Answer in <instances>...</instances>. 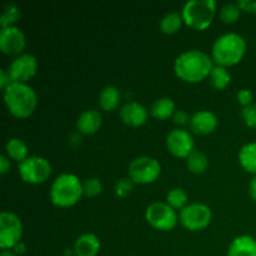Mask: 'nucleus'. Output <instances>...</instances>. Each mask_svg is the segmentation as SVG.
I'll return each mask as SVG.
<instances>
[{"mask_svg":"<svg viewBox=\"0 0 256 256\" xmlns=\"http://www.w3.org/2000/svg\"><path fill=\"white\" fill-rule=\"evenodd\" d=\"M5 152L9 159L16 160V162H22L28 158V145L22 142L19 138H12L5 145Z\"/></svg>","mask_w":256,"mask_h":256,"instance_id":"obj_22","label":"nucleus"},{"mask_svg":"<svg viewBox=\"0 0 256 256\" xmlns=\"http://www.w3.org/2000/svg\"><path fill=\"white\" fill-rule=\"evenodd\" d=\"M242 116L248 126L255 128L256 129V104H252L249 106L242 108Z\"/></svg>","mask_w":256,"mask_h":256,"instance_id":"obj_31","label":"nucleus"},{"mask_svg":"<svg viewBox=\"0 0 256 256\" xmlns=\"http://www.w3.org/2000/svg\"><path fill=\"white\" fill-rule=\"evenodd\" d=\"M186 166L194 174H202L209 166V159L206 155L200 150H194L186 158Z\"/></svg>","mask_w":256,"mask_h":256,"instance_id":"obj_25","label":"nucleus"},{"mask_svg":"<svg viewBox=\"0 0 256 256\" xmlns=\"http://www.w3.org/2000/svg\"><path fill=\"white\" fill-rule=\"evenodd\" d=\"M179 218L182 226L190 232H198L205 229L212 222V212L208 205L194 202L180 210Z\"/></svg>","mask_w":256,"mask_h":256,"instance_id":"obj_9","label":"nucleus"},{"mask_svg":"<svg viewBox=\"0 0 256 256\" xmlns=\"http://www.w3.org/2000/svg\"><path fill=\"white\" fill-rule=\"evenodd\" d=\"M215 12V0H189L182 6V15L188 26L196 30H204L212 22Z\"/></svg>","mask_w":256,"mask_h":256,"instance_id":"obj_5","label":"nucleus"},{"mask_svg":"<svg viewBox=\"0 0 256 256\" xmlns=\"http://www.w3.org/2000/svg\"><path fill=\"white\" fill-rule=\"evenodd\" d=\"M4 102L14 116L28 118L36 109L38 96L26 82H14L4 90Z\"/></svg>","mask_w":256,"mask_h":256,"instance_id":"obj_3","label":"nucleus"},{"mask_svg":"<svg viewBox=\"0 0 256 256\" xmlns=\"http://www.w3.org/2000/svg\"><path fill=\"white\" fill-rule=\"evenodd\" d=\"M218 122V116L210 110H199L190 118V128L195 134H210L216 129Z\"/></svg>","mask_w":256,"mask_h":256,"instance_id":"obj_15","label":"nucleus"},{"mask_svg":"<svg viewBox=\"0 0 256 256\" xmlns=\"http://www.w3.org/2000/svg\"><path fill=\"white\" fill-rule=\"evenodd\" d=\"M236 4L244 12H256V0H239Z\"/></svg>","mask_w":256,"mask_h":256,"instance_id":"obj_35","label":"nucleus"},{"mask_svg":"<svg viewBox=\"0 0 256 256\" xmlns=\"http://www.w3.org/2000/svg\"><path fill=\"white\" fill-rule=\"evenodd\" d=\"M238 102L244 106L252 104V92L249 89H242L238 92Z\"/></svg>","mask_w":256,"mask_h":256,"instance_id":"obj_32","label":"nucleus"},{"mask_svg":"<svg viewBox=\"0 0 256 256\" xmlns=\"http://www.w3.org/2000/svg\"><path fill=\"white\" fill-rule=\"evenodd\" d=\"M150 112L158 120H166L175 112V102L170 98H159L155 100L150 108Z\"/></svg>","mask_w":256,"mask_h":256,"instance_id":"obj_20","label":"nucleus"},{"mask_svg":"<svg viewBox=\"0 0 256 256\" xmlns=\"http://www.w3.org/2000/svg\"><path fill=\"white\" fill-rule=\"evenodd\" d=\"M14 82H15L14 79H12V76L10 75V72H8V70L5 69L0 70V88L2 89V92H4L8 86L14 84Z\"/></svg>","mask_w":256,"mask_h":256,"instance_id":"obj_33","label":"nucleus"},{"mask_svg":"<svg viewBox=\"0 0 256 256\" xmlns=\"http://www.w3.org/2000/svg\"><path fill=\"white\" fill-rule=\"evenodd\" d=\"M240 12H242V9L239 8V5L228 2L220 10V18H222V20L224 22L230 24V22H234L239 19Z\"/></svg>","mask_w":256,"mask_h":256,"instance_id":"obj_28","label":"nucleus"},{"mask_svg":"<svg viewBox=\"0 0 256 256\" xmlns=\"http://www.w3.org/2000/svg\"><path fill=\"white\" fill-rule=\"evenodd\" d=\"M246 52V40L238 32H225L214 42L212 58L216 65L232 66L238 64Z\"/></svg>","mask_w":256,"mask_h":256,"instance_id":"obj_2","label":"nucleus"},{"mask_svg":"<svg viewBox=\"0 0 256 256\" xmlns=\"http://www.w3.org/2000/svg\"><path fill=\"white\" fill-rule=\"evenodd\" d=\"M209 82L214 89L222 90L229 85L230 80H232V75H230L229 70L222 65H214L212 70L209 74Z\"/></svg>","mask_w":256,"mask_h":256,"instance_id":"obj_23","label":"nucleus"},{"mask_svg":"<svg viewBox=\"0 0 256 256\" xmlns=\"http://www.w3.org/2000/svg\"><path fill=\"white\" fill-rule=\"evenodd\" d=\"M25 42V35L19 28L8 26L0 30V50L4 54L19 56L24 50Z\"/></svg>","mask_w":256,"mask_h":256,"instance_id":"obj_13","label":"nucleus"},{"mask_svg":"<svg viewBox=\"0 0 256 256\" xmlns=\"http://www.w3.org/2000/svg\"><path fill=\"white\" fill-rule=\"evenodd\" d=\"M22 235V220L15 214L2 212L0 215V248L10 250L19 244Z\"/></svg>","mask_w":256,"mask_h":256,"instance_id":"obj_10","label":"nucleus"},{"mask_svg":"<svg viewBox=\"0 0 256 256\" xmlns=\"http://www.w3.org/2000/svg\"><path fill=\"white\" fill-rule=\"evenodd\" d=\"M84 194L89 198H94L102 192V184L98 178H88L82 182Z\"/></svg>","mask_w":256,"mask_h":256,"instance_id":"obj_29","label":"nucleus"},{"mask_svg":"<svg viewBox=\"0 0 256 256\" xmlns=\"http://www.w3.org/2000/svg\"><path fill=\"white\" fill-rule=\"evenodd\" d=\"M182 22L184 19H182V12H169L160 20V29L165 34H174L182 28Z\"/></svg>","mask_w":256,"mask_h":256,"instance_id":"obj_24","label":"nucleus"},{"mask_svg":"<svg viewBox=\"0 0 256 256\" xmlns=\"http://www.w3.org/2000/svg\"><path fill=\"white\" fill-rule=\"evenodd\" d=\"M214 60L206 52L198 49L186 50L175 59V74L188 82H199L209 76Z\"/></svg>","mask_w":256,"mask_h":256,"instance_id":"obj_1","label":"nucleus"},{"mask_svg":"<svg viewBox=\"0 0 256 256\" xmlns=\"http://www.w3.org/2000/svg\"><path fill=\"white\" fill-rule=\"evenodd\" d=\"M9 170H10L9 158L5 156V155H2V156H0V172H2V175H5Z\"/></svg>","mask_w":256,"mask_h":256,"instance_id":"obj_36","label":"nucleus"},{"mask_svg":"<svg viewBox=\"0 0 256 256\" xmlns=\"http://www.w3.org/2000/svg\"><path fill=\"white\" fill-rule=\"evenodd\" d=\"M102 116L98 110L86 109L80 112L76 119V129L82 134H94L102 126Z\"/></svg>","mask_w":256,"mask_h":256,"instance_id":"obj_16","label":"nucleus"},{"mask_svg":"<svg viewBox=\"0 0 256 256\" xmlns=\"http://www.w3.org/2000/svg\"><path fill=\"white\" fill-rule=\"evenodd\" d=\"M120 90L119 88L114 85H106L104 89L100 92L99 95V105L105 112H112L116 109L120 102Z\"/></svg>","mask_w":256,"mask_h":256,"instance_id":"obj_19","label":"nucleus"},{"mask_svg":"<svg viewBox=\"0 0 256 256\" xmlns=\"http://www.w3.org/2000/svg\"><path fill=\"white\" fill-rule=\"evenodd\" d=\"M145 218L152 228L162 232L174 229L178 224V214L168 202H156L150 204L145 212Z\"/></svg>","mask_w":256,"mask_h":256,"instance_id":"obj_8","label":"nucleus"},{"mask_svg":"<svg viewBox=\"0 0 256 256\" xmlns=\"http://www.w3.org/2000/svg\"><path fill=\"white\" fill-rule=\"evenodd\" d=\"M172 119H174L175 124L178 125H185L188 122H190L189 114L185 110H175L174 115H172Z\"/></svg>","mask_w":256,"mask_h":256,"instance_id":"obj_34","label":"nucleus"},{"mask_svg":"<svg viewBox=\"0 0 256 256\" xmlns=\"http://www.w3.org/2000/svg\"><path fill=\"white\" fill-rule=\"evenodd\" d=\"M0 256H16V255H15V252H10V250H2Z\"/></svg>","mask_w":256,"mask_h":256,"instance_id":"obj_38","label":"nucleus"},{"mask_svg":"<svg viewBox=\"0 0 256 256\" xmlns=\"http://www.w3.org/2000/svg\"><path fill=\"white\" fill-rule=\"evenodd\" d=\"M149 112L142 104L138 102H129L120 109V118L122 122L132 128L142 126L146 122Z\"/></svg>","mask_w":256,"mask_h":256,"instance_id":"obj_14","label":"nucleus"},{"mask_svg":"<svg viewBox=\"0 0 256 256\" xmlns=\"http://www.w3.org/2000/svg\"><path fill=\"white\" fill-rule=\"evenodd\" d=\"M166 148L174 156L186 159L194 152V139L185 129H174L166 135Z\"/></svg>","mask_w":256,"mask_h":256,"instance_id":"obj_11","label":"nucleus"},{"mask_svg":"<svg viewBox=\"0 0 256 256\" xmlns=\"http://www.w3.org/2000/svg\"><path fill=\"white\" fill-rule=\"evenodd\" d=\"M38 70V60L32 54H22L15 58L8 72L15 82H26L32 79Z\"/></svg>","mask_w":256,"mask_h":256,"instance_id":"obj_12","label":"nucleus"},{"mask_svg":"<svg viewBox=\"0 0 256 256\" xmlns=\"http://www.w3.org/2000/svg\"><path fill=\"white\" fill-rule=\"evenodd\" d=\"M162 165L155 158L138 156L129 164V178L134 184H150L159 178Z\"/></svg>","mask_w":256,"mask_h":256,"instance_id":"obj_6","label":"nucleus"},{"mask_svg":"<svg viewBox=\"0 0 256 256\" xmlns=\"http://www.w3.org/2000/svg\"><path fill=\"white\" fill-rule=\"evenodd\" d=\"M84 194L82 182L74 174L64 172L54 180L50 189V200L55 206L69 208L76 204Z\"/></svg>","mask_w":256,"mask_h":256,"instance_id":"obj_4","label":"nucleus"},{"mask_svg":"<svg viewBox=\"0 0 256 256\" xmlns=\"http://www.w3.org/2000/svg\"><path fill=\"white\" fill-rule=\"evenodd\" d=\"M239 162L248 172L256 174V142H248L240 149Z\"/></svg>","mask_w":256,"mask_h":256,"instance_id":"obj_21","label":"nucleus"},{"mask_svg":"<svg viewBox=\"0 0 256 256\" xmlns=\"http://www.w3.org/2000/svg\"><path fill=\"white\" fill-rule=\"evenodd\" d=\"M188 194L182 188H172L166 194V202L172 208V209L182 210L186 206Z\"/></svg>","mask_w":256,"mask_h":256,"instance_id":"obj_26","label":"nucleus"},{"mask_svg":"<svg viewBox=\"0 0 256 256\" xmlns=\"http://www.w3.org/2000/svg\"><path fill=\"white\" fill-rule=\"evenodd\" d=\"M228 256H256V239L252 235H240L229 245Z\"/></svg>","mask_w":256,"mask_h":256,"instance_id":"obj_17","label":"nucleus"},{"mask_svg":"<svg viewBox=\"0 0 256 256\" xmlns=\"http://www.w3.org/2000/svg\"><path fill=\"white\" fill-rule=\"evenodd\" d=\"M134 188V182L130 178H122L115 184V194L119 198H126Z\"/></svg>","mask_w":256,"mask_h":256,"instance_id":"obj_30","label":"nucleus"},{"mask_svg":"<svg viewBox=\"0 0 256 256\" xmlns=\"http://www.w3.org/2000/svg\"><path fill=\"white\" fill-rule=\"evenodd\" d=\"M18 170L20 178L29 184H42L52 175V165L42 156H28L19 162Z\"/></svg>","mask_w":256,"mask_h":256,"instance_id":"obj_7","label":"nucleus"},{"mask_svg":"<svg viewBox=\"0 0 256 256\" xmlns=\"http://www.w3.org/2000/svg\"><path fill=\"white\" fill-rule=\"evenodd\" d=\"M249 194H250V196H252V199L255 200V202H256V175L254 178H252V182H250Z\"/></svg>","mask_w":256,"mask_h":256,"instance_id":"obj_37","label":"nucleus"},{"mask_svg":"<svg viewBox=\"0 0 256 256\" xmlns=\"http://www.w3.org/2000/svg\"><path fill=\"white\" fill-rule=\"evenodd\" d=\"M20 18V9L18 5L15 4H8L2 10V14L0 16V25L2 28L12 26L14 22H18V19Z\"/></svg>","mask_w":256,"mask_h":256,"instance_id":"obj_27","label":"nucleus"},{"mask_svg":"<svg viewBox=\"0 0 256 256\" xmlns=\"http://www.w3.org/2000/svg\"><path fill=\"white\" fill-rule=\"evenodd\" d=\"M100 250L99 238L92 232L80 235L75 242L74 252L76 256H96Z\"/></svg>","mask_w":256,"mask_h":256,"instance_id":"obj_18","label":"nucleus"}]
</instances>
